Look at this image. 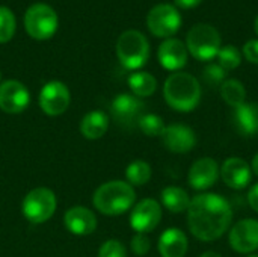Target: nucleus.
Instances as JSON below:
<instances>
[{
  "label": "nucleus",
  "instance_id": "nucleus-30",
  "mask_svg": "<svg viewBox=\"0 0 258 257\" xmlns=\"http://www.w3.org/2000/svg\"><path fill=\"white\" fill-rule=\"evenodd\" d=\"M130 248L136 256H147L151 250V241L145 233H135L130 241Z\"/></svg>",
  "mask_w": 258,
  "mask_h": 257
},
{
  "label": "nucleus",
  "instance_id": "nucleus-2",
  "mask_svg": "<svg viewBox=\"0 0 258 257\" xmlns=\"http://www.w3.org/2000/svg\"><path fill=\"white\" fill-rule=\"evenodd\" d=\"M163 97L168 106L177 112H192L201 101V86L195 76L184 71L172 73L163 85Z\"/></svg>",
  "mask_w": 258,
  "mask_h": 257
},
{
  "label": "nucleus",
  "instance_id": "nucleus-12",
  "mask_svg": "<svg viewBox=\"0 0 258 257\" xmlns=\"http://www.w3.org/2000/svg\"><path fill=\"white\" fill-rule=\"evenodd\" d=\"M30 103V92L24 83L15 79L0 82V111L17 115L27 109Z\"/></svg>",
  "mask_w": 258,
  "mask_h": 257
},
{
  "label": "nucleus",
  "instance_id": "nucleus-15",
  "mask_svg": "<svg viewBox=\"0 0 258 257\" xmlns=\"http://www.w3.org/2000/svg\"><path fill=\"white\" fill-rule=\"evenodd\" d=\"M110 109L113 120L125 129L138 126L139 118L144 115V103L133 94H118L113 98Z\"/></svg>",
  "mask_w": 258,
  "mask_h": 257
},
{
  "label": "nucleus",
  "instance_id": "nucleus-8",
  "mask_svg": "<svg viewBox=\"0 0 258 257\" xmlns=\"http://www.w3.org/2000/svg\"><path fill=\"white\" fill-rule=\"evenodd\" d=\"M147 26L157 38H171L181 27V15L178 9L169 3H159L150 9L147 15Z\"/></svg>",
  "mask_w": 258,
  "mask_h": 257
},
{
  "label": "nucleus",
  "instance_id": "nucleus-6",
  "mask_svg": "<svg viewBox=\"0 0 258 257\" xmlns=\"http://www.w3.org/2000/svg\"><path fill=\"white\" fill-rule=\"evenodd\" d=\"M57 198L48 188H35L29 191L21 203V214L32 224L47 223L56 212Z\"/></svg>",
  "mask_w": 258,
  "mask_h": 257
},
{
  "label": "nucleus",
  "instance_id": "nucleus-13",
  "mask_svg": "<svg viewBox=\"0 0 258 257\" xmlns=\"http://www.w3.org/2000/svg\"><path fill=\"white\" fill-rule=\"evenodd\" d=\"M221 177V167L216 162V159L204 156L197 159L189 173H187V182L192 189L198 192H204L215 186Z\"/></svg>",
  "mask_w": 258,
  "mask_h": 257
},
{
  "label": "nucleus",
  "instance_id": "nucleus-20",
  "mask_svg": "<svg viewBox=\"0 0 258 257\" xmlns=\"http://www.w3.org/2000/svg\"><path fill=\"white\" fill-rule=\"evenodd\" d=\"M236 129L248 138L258 135V103L246 101L233 112Z\"/></svg>",
  "mask_w": 258,
  "mask_h": 257
},
{
  "label": "nucleus",
  "instance_id": "nucleus-32",
  "mask_svg": "<svg viewBox=\"0 0 258 257\" xmlns=\"http://www.w3.org/2000/svg\"><path fill=\"white\" fill-rule=\"evenodd\" d=\"M242 56H245L248 62L258 65V39H249L248 42H245Z\"/></svg>",
  "mask_w": 258,
  "mask_h": 257
},
{
  "label": "nucleus",
  "instance_id": "nucleus-33",
  "mask_svg": "<svg viewBox=\"0 0 258 257\" xmlns=\"http://www.w3.org/2000/svg\"><path fill=\"white\" fill-rule=\"evenodd\" d=\"M248 203L251 206V209L258 214V183L252 185L248 191Z\"/></svg>",
  "mask_w": 258,
  "mask_h": 257
},
{
  "label": "nucleus",
  "instance_id": "nucleus-23",
  "mask_svg": "<svg viewBox=\"0 0 258 257\" xmlns=\"http://www.w3.org/2000/svg\"><path fill=\"white\" fill-rule=\"evenodd\" d=\"M128 88L132 89L133 95L139 98L151 97L157 89V80L151 73L147 71H135L128 76Z\"/></svg>",
  "mask_w": 258,
  "mask_h": 257
},
{
  "label": "nucleus",
  "instance_id": "nucleus-34",
  "mask_svg": "<svg viewBox=\"0 0 258 257\" xmlns=\"http://www.w3.org/2000/svg\"><path fill=\"white\" fill-rule=\"evenodd\" d=\"M175 2V5L178 6V8H183V9H194V8H197L203 0H174Z\"/></svg>",
  "mask_w": 258,
  "mask_h": 257
},
{
  "label": "nucleus",
  "instance_id": "nucleus-26",
  "mask_svg": "<svg viewBox=\"0 0 258 257\" xmlns=\"http://www.w3.org/2000/svg\"><path fill=\"white\" fill-rule=\"evenodd\" d=\"M139 130L150 138H160L166 124L165 120L157 114H144L138 121Z\"/></svg>",
  "mask_w": 258,
  "mask_h": 257
},
{
  "label": "nucleus",
  "instance_id": "nucleus-9",
  "mask_svg": "<svg viewBox=\"0 0 258 257\" xmlns=\"http://www.w3.org/2000/svg\"><path fill=\"white\" fill-rule=\"evenodd\" d=\"M39 108L48 117H59L67 112L71 103L68 86L60 80L47 82L39 91Z\"/></svg>",
  "mask_w": 258,
  "mask_h": 257
},
{
  "label": "nucleus",
  "instance_id": "nucleus-39",
  "mask_svg": "<svg viewBox=\"0 0 258 257\" xmlns=\"http://www.w3.org/2000/svg\"><path fill=\"white\" fill-rule=\"evenodd\" d=\"M0 79H2V73H0Z\"/></svg>",
  "mask_w": 258,
  "mask_h": 257
},
{
  "label": "nucleus",
  "instance_id": "nucleus-18",
  "mask_svg": "<svg viewBox=\"0 0 258 257\" xmlns=\"http://www.w3.org/2000/svg\"><path fill=\"white\" fill-rule=\"evenodd\" d=\"M187 47L183 41L177 38H168L159 45L157 58L165 70L177 73L187 64Z\"/></svg>",
  "mask_w": 258,
  "mask_h": 257
},
{
  "label": "nucleus",
  "instance_id": "nucleus-10",
  "mask_svg": "<svg viewBox=\"0 0 258 257\" xmlns=\"http://www.w3.org/2000/svg\"><path fill=\"white\" fill-rule=\"evenodd\" d=\"M228 244L239 254H254L258 250V220L243 218L228 230Z\"/></svg>",
  "mask_w": 258,
  "mask_h": 257
},
{
  "label": "nucleus",
  "instance_id": "nucleus-22",
  "mask_svg": "<svg viewBox=\"0 0 258 257\" xmlns=\"http://www.w3.org/2000/svg\"><path fill=\"white\" fill-rule=\"evenodd\" d=\"M190 200L192 198L189 197L187 191L180 186L171 185V186L163 188L160 192V204L172 214L187 212Z\"/></svg>",
  "mask_w": 258,
  "mask_h": 257
},
{
  "label": "nucleus",
  "instance_id": "nucleus-24",
  "mask_svg": "<svg viewBox=\"0 0 258 257\" xmlns=\"http://www.w3.org/2000/svg\"><path fill=\"white\" fill-rule=\"evenodd\" d=\"M222 100L233 109L246 103V89L245 85L237 79H227L221 85Z\"/></svg>",
  "mask_w": 258,
  "mask_h": 257
},
{
  "label": "nucleus",
  "instance_id": "nucleus-7",
  "mask_svg": "<svg viewBox=\"0 0 258 257\" xmlns=\"http://www.w3.org/2000/svg\"><path fill=\"white\" fill-rule=\"evenodd\" d=\"M24 27L29 36L33 39L45 41L56 33L59 27V18L50 5L33 3L24 14Z\"/></svg>",
  "mask_w": 258,
  "mask_h": 257
},
{
  "label": "nucleus",
  "instance_id": "nucleus-36",
  "mask_svg": "<svg viewBox=\"0 0 258 257\" xmlns=\"http://www.w3.org/2000/svg\"><path fill=\"white\" fill-rule=\"evenodd\" d=\"M200 257H222L218 251H213V250H209V251H204Z\"/></svg>",
  "mask_w": 258,
  "mask_h": 257
},
{
  "label": "nucleus",
  "instance_id": "nucleus-17",
  "mask_svg": "<svg viewBox=\"0 0 258 257\" xmlns=\"http://www.w3.org/2000/svg\"><path fill=\"white\" fill-rule=\"evenodd\" d=\"M65 229L76 236L92 235L98 226L95 214L85 206H73L63 215Z\"/></svg>",
  "mask_w": 258,
  "mask_h": 257
},
{
  "label": "nucleus",
  "instance_id": "nucleus-1",
  "mask_svg": "<svg viewBox=\"0 0 258 257\" xmlns=\"http://www.w3.org/2000/svg\"><path fill=\"white\" fill-rule=\"evenodd\" d=\"M233 226V208L227 198L213 192H201L190 200L187 227L194 238L213 242L222 238Z\"/></svg>",
  "mask_w": 258,
  "mask_h": 257
},
{
  "label": "nucleus",
  "instance_id": "nucleus-35",
  "mask_svg": "<svg viewBox=\"0 0 258 257\" xmlns=\"http://www.w3.org/2000/svg\"><path fill=\"white\" fill-rule=\"evenodd\" d=\"M251 170H252V174H255L258 177V153L254 155V158H252V161H251Z\"/></svg>",
  "mask_w": 258,
  "mask_h": 257
},
{
  "label": "nucleus",
  "instance_id": "nucleus-5",
  "mask_svg": "<svg viewBox=\"0 0 258 257\" xmlns=\"http://www.w3.org/2000/svg\"><path fill=\"white\" fill-rule=\"evenodd\" d=\"M187 52L201 62L212 61L221 50V35L212 24L200 23L190 27L186 36Z\"/></svg>",
  "mask_w": 258,
  "mask_h": 257
},
{
  "label": "nucleus",
  "instance_id": "nucleus-21",
  "mask_svg": "<svg viewBox=\"0 0 258 257\" xmlns=\"http://www.w3.org/2000/svg\"><path fill=\"white\" fill-rule=\"evenodd\" d=\"M109 129V117L103 111H91L80 121V133L89 141L100 139Z\"/></svg>",
  "mask_w": 258,
  "mask_h": 257
},
{
  "label": "nucleus",
  "instance_id": "nucleus-29",
  "mask_svg": "<svg viewBox=\"0 0 258 257\" xmlns=\"http://www.w3.org/2000/svg\"><path fill=\"white\" fill-rule=\"evenodd\" d=\"M98 257H127V250L121 241L107 239L98 248Z\"/></svg>",
  "mask_w": 258,
  "mask_h": 257
},
{
  "label": "nucleus",
  "instance_id": "nucleus-3",
  "mask_svg": "<svg viewBox=\"0 0 258 257\" xmlns=\"http://www.w3.org/2000/svg\"><path fill=\"white\" fill-rule=\"evenodd\" d=\"M135 188L124 180H109L100 185L92 195L94 208L107 217H118L125 214L135 206Z\"/></svg>",
  "mask_w": 258,
  "mask_h": 257
},
{
  "label": "nucleus",
  "instance_id": "nucleus-11",
  "mask_svg": "<svg viewBox=\"0 0 258 257\" xmlns=\"http://www.w3.org/2000/svg\"><path fill=\"white\" fill-rule=\"evenodd\" d=\"M162 221V204L154 198H144L132 208L130 227L136 233H150Z\"/></svg>",
  "mask_w": 258,
  "mask_h": 257
},
{
  "label": "nucleus",
  "instance_id": "nucleus-14",
  "mask_svg": "<svg viewBox=\"0 0 258 257\" xmlns=\"http://www.w3.org/2000/svg\"><path fill=\"white\" fill-rule=\"evenodd\" d=\"M162 142L165 148L175 155H186L197 147L198 138L190 126L174 123L165 127L162 133Z\"/></svg>",
  "mask_w": 258,
  "mask_h": 257
},
{
  "label": "nucleus",
  "instance_id": "nucleus-31",
  "mask_svg": "<svg viewBox=\"0 0 258 257\" xmlns=\"http://www.w3.org/2000/svg\"><path fill=\"white\" fill-rule=\"evenodd\" d=\"M204 79L212 85H222L224 80H227V71L219 64H209L204 68Z\"/></svg>",
  "mask_w": 258,
  "mask_h": 257
},
{
  "label": "nucleus",
  "instance_id": "nucleus-28",
  "mask_svg": "<svg viewBox=\"0 0 258 257\" xmlns=\"http://www.w3.org/2000/svg\"><path fill=\"white\" fill-rule=\"evenodd\" d=\"M15 27L17 21L14 12L8 6L0 5V44H5L12 39Z\"/></svg>",
  "mask_w": 258,
  "mask_h": 257
},
{
  "label": "nucleus",
  "instance_id": "nucleus-16",
  "mask_svg": "<svg viewBox=\"0 0 258 257\" xmlns=\"http://www.w3.org/2000/svg\"><path fill=\"white\" fill-rule=\"evenodd\" d=\"M221 179L230 189L242 191L249 186L252 179L251 165L239 156H231L221 165Z\"/></svg>",
  "mask_w": 258,
  "mask_h": 257
},
{
  "label": "nucleus",
  "instance_id": "nucleus-19",
  "mask_svg": "<svg viewBox=\"0 0 258 257\" xmlns=\"http://www.w3.org/2000/svg\"><path fill=\"white\" fill-rule=\"evenodd\" d=\"M159 254L162 257H184L189 251V239L181 229H166L157 242Z\"/></svg>",
  "mask_w": 258,
  "mask_h": 257
},
{
  "label": "nucleus",
  "instance_id": "nucleus-38",
  "mask_svg": "<svg viewBox=\"0 0 258 257\" xmlns=\"http://www.w3.org/2000/svg\"><path fill=\"white\" fill-rule=\"evenodd\" d=\"M248 257H258V254H255V253H254V254H249Z\"/></svg>",
  "mask_w": 258,
  "mask_h": 257
},
{
  "label": "nucleus",
  "instance_id": "nucleus-27",
  "mask_svg": "<svg viewBox=\"0 0 258 257\" xmlns=\"http://www.w3.org/2000/svg\"><path fill=\"white\" fill-rule=\"evenodd\" d=\"M218 64L225 70V71H233L240 67L242 64V53L237 47L234 45H224L221 47L218 53Z\"/></svg>",
  "mask_w": 258,
  "mask_h": 257
},
{
  "label": "nucleus",
  "instance_id": "nucleus-37",
  "mask_svg": "<svg viewBox=\"0 0 258 257\" xmlns=\"http://www.w3.org/2000/svg\"><path fill=\"white\" fill-rule=\"evenodd\" d=\"M254 29H255V33L258 35V15L255 17V23H254Z\"/></svg>",
  "mask_w": 258,
  "mask_h": 257
},
{
  "label": "nucleus",
  "instance_id": "nucleus-4",
  "mask_svg": "<svg viewBox=\"0 0 258 257\" xmlns=\"http://www.w3.org/2000/svg\"><path fill=\"white\" fill-rule=\"evenodd\" d=\"M116 56L119 64L127 70L135 71L142 68L150 58V42L147 36L136 29L122 32L116 41Z\"/></svg>",
  "mask_w": 258,
  "mask_h": 257
},
{
  "label": "nucleus",
  "instance_id": "nucleus-25",
  "mask_svg": "<svg viewBox=\"0 0 258 257\" xmlns=\"http://www.w3.org/2000/svg\"><path fill=\"white\" fill-rule=\"evenodd\" d=\"M151 176H153L151 165L142 159H136V161L130 162L128 167L125 168V179H127L125 182L130 183L133 188L147 185L150 182Z\"/></svg>",
  "mask_w": 258,
  "mask_h": 257
}]
</instances>
